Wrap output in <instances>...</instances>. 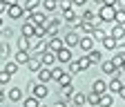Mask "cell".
<instances>
[{
	"instance_id": "1",
	"label": "cell",
	"mask_w": 125,
	"mask_h": 107,
	"mask_svg": "<svg viewBox=\"0 0 125 107\" xmlns=\"http://www.w3.org/2000/svg\"><path fill=\"white\" fill-rule=\"evenodd\" d=\"M116 18V7H109V5H103L98 9V20L101 22H114Z\"/></svg>"
},
{
	"instance_id": "2",
	"label": "cell",
	"mask_w": 125,
	"mask_h": 107,
	"mask_svg": "<svg viewBox=\"0 0 125 107\" xmlns=\"http://www.w3.org/2000/svg\"><path fill=\"white\" fill-rule=\"evenodd\" d=\"M27 22H31L34 27H40V25L47 22V16H45V11H31L27 16Z\"/></svg>"
},
{
	"instance_id": "3",
	"label": "cell",
	"mask_w": 125,
	"mask_h": 107,
	"mask_svg": "<svg viewBox=\"0 0 125 107\" xmlns=\"http://www.w3.org/2000/svg\"><path fill=\"white\" fill-rule=\"evenodd\" d=\"M62 47H65V42H62L58 36H54V38H49V40H47V47H45V51H60Z\"/></svg>"
},
{
	"instance_id": "4",
	"label": "cell",
	"mask_w": 125,
	"mask_h": 107,
	"mask_svg": "<svg viewBox=\"0 0 125 107\" xmlns=\"http://www.w3.org/2000/svg\"><path fill=\"white\" fill-rule=\"evenodd\" d=\"M31 94H34V98H38V100H42L47 94H49V89H47L42 83L40 85H31Z\"/></svg>"
},
{
	"instance_id": "5",
	"label": "cell",
	"mask_w": 125,
	"mask_h": 107,
	"mask_svg": "<svg viewBox=\"0 0 125 107\" xmlns=\"http://www.w3.org/2000/svg\"><path fill=\"white\" fill-rule=\"evenodd\" d=\"M7 13H9V18L18 20V18H22V16H25V7H22V5H11V7L7 9Z\"/></svg>"
},
{
	"instance_id": "6",
	"label": "cell",
	"mask_w": 125,
	"mask_h": 107,
	"mask_svg": "<svg viewBox=\"0 0 125 107\" xmlns=\"http://www.w3.org/2000/svg\"><path fill=\"white\" fill-rule=\"evenodd\" d=\"M101 71L107 74V76H114V78H116V74H118V69L114 67L112 60H103V63H101Z\"/></svg>"
},
{
	"instance_id": "7",
	"label": "cell",
	"mask_w": 125,
	"mask_h": 107,
	"mask_svg": "<svg viewBox=\"0 0 125 107\" xmlns=\"http://www.w3.org/2000/svg\"><path fill=\"white\" fill-rule=\"evenodd\" d=\"M65 22H69L72 27H76V29H78L83 20H81V16H76V13H74V9H69V11H65Z\"/></svg>"
},
{
	"instance_id": "8",
	"label": "cell",
	"mask_w": 125,
	"mask_h": 107,
	"mask_svg": "<svg viewBox=\"0 0 125 107\" xmlns=\"http://www.w3.org/2000/svg\"><path fill=\"white\" fill-rule=\"evenodd\" d=\"M62 42H65V47H67V49H72V47H76V45L81 42V38H78L76 31H69L65 38H62Z\"/></svg>"
},
{
	"instance_id": "9",
	"label": "cell",
	"mask_w": 125,
	"mask_h": 107,
	"mask_svg": "<svg viewBox=\"0 0 125 107\" xmlns=\"http://www.w3.org/2000/svg\"><path fill=\"white\" fill-rule=\"evenodd\" d=\"M56 60L58 63H72V49H67V47H62L60 51H56Z\"/></svg>"
},
{
	"instance_id": "10",
	"label": "cell",
	"mask_w": 125,
	"mask_h": 107,
	"mask_svg": "<svg viewBox=\"0 0 125 107\" xmlns=\"http://www.w3.org/2000/svg\"><path fill=\"white\" fill-rule=\"evenodd\" d=\"M54 60H56V54H54V51H42V54H40V63H42V67H52Z\"/></svg>"
},
{
	"instance_id": "11",
	"label": "cell",
	"mask_w": 125,
	"mask_h": 107,
	"mask_svg": "<svg viewBox=\"0 0 125 107\" xmlns=\"http://www.w3.org/2000/svg\"><path fill=\"white\" fill-rule=\"evenodd\" d=\"M29 60H31L29 51H16V56H13V63H18V65H27Z\"/></svg>"
},
{
	"instance_id": "12",
	"label": "cell",
	"mask_w": 125,
	"mask_h": 107,
	"mask_svg": "<svg viewBox=\"0 0 125 107\" xmlns=\"http://www.w3.org/2000/svg\"><path fill=\"white\" fill-rule=\"evenodd\" d=\"M27 67H29V71L38 74V71L42 69V63H40V56H31V60L27 63Z\"/></svg>"
},
{
	"instance_id": "13",
	"label": "cell",
	"mask_w": 125,
	"mask_h": 107,
	"mask_svg": "<svg viewBox=\"0 0 125 107\" xmlns=\"http://www.w3.org/2000/svg\"><path fill=\"white\" fill-rule=\"evenodd\" d=\"M92 91H94V94H98V96L107 94V83H105V80H94V85H92Z\"/></svg>"
},
{
	"instance_id": "14",
	"label": "cell",
	"mask_w": 125,
	"mask_h": 107,
	"mask_svg": "<svg viewBox=\"0 0 125 107\" xmlns=\"http://www.w3.org/2000/svg\"><path fill=\"white\" fill-rule=\"evenodd\" d=\"M78 47H81L83 51H87V54H89V51L94 49V38H92V36H85V38H81V42H78Z\"/></svg>"
},
{
	"instance_id": "15",
	"label": "cell",
	"mask_w": 125,
	"mask_h": 107,
	"mask_svg": "<svg viewBox=\"0 0 125 107\" xmlns=\"http://www.w3.org/2000/svg\"><path fill=\"white\" fill-rule=\"evenodd\" d=\"M38 80L45 85V83H49V80H54V76H52V69L49 67H42L40 71H38Z\"/></svg>"
},
{
	"instance_id": "16",
	"label": "cell",
	"mask_w": 125,
	"mask_h": 107,
	"mask_svg": "<svg viewBox=\"0 0 125 107\" xmlns=\"http://www.w3.org/2000/svg\"><path fill=\"white\" fill-rule=\"evenodd\" d=\"M109 36L121 42V40L125 38V27H123V25H114V29H112V34H109Z\"/></svg>"
},
{
	"instance_id": "17",
	"label": "cell",
	"mask_w": 125,
	"mask_h": 107,
	"mask_svg": "<svg viewBox=\"0 0 125 107\" xmlns=\"http://www.w3.org/2000/svg\"><path fill=\"white\" fill-rule=\"evenodd\" d=\"M103 47H105L107 51H114V49L118 47V40H114L112 36H109V34H107V36L103 38Z\"/></svg>"
},
{
	"instance_id": "18",
	"label": "cell",
	"mask_w": 125,
	"mask_h": 107,
	"mask_svg": "<svg viewBox=\"0 0 125 107\" xmlns=\"http://www.w3.org/2000/svg\"><path fill=\"white\" fill-rule=\"evenodd\" d=\"M123 87H125V85L121 83V78H118V76H116V78H112V83H109V85H107V91H114V94H118V91H121Z\"/></svg>"
},
{
	"instance_id": "19",
	"label": "cell",
	"mask_w": 125,
	"mask_h": 107,
	"mask_svg": "<svg viewBox=\"0 0 125 107\" xmlns=\"http://www.w3.org/2000/svg\"><path fill=\"white\" fill-rule=\"evenodd\" d=\"M9 100L20 103V100H22V89H20V87H11V89H9Z\"/></svg>"
},
{
	"instance_id": "20",
	"label": "cell",
	"mask_w": 125,
	"mask_h": 107,
	"mask_svg": "<svg viewBox=\"0 0 125 107\" xmlns=\"http://www.w3.org/2000/svg\"><path fill=\"white\" fill-rule=\"evenodd\" d=\"M22 36L31 40V38H34V36H36V27H34V25H31V22H25V25H22Z\"/></svg>"
},
{
	"instance_id": "21",
	"label": "cell",
	"mask_w": 125,
	"mask_h": 107,
	"mask_svg": "<svg viewBox=\"0 0 125 107\" xmlns=\"http://www.w3.org/2000/svg\"><path fill=\"white\" fill-rule=\"evenodd\" d=\"M38 5H42L40 0H25V5H22V7H25L27 13H31V11H38Z\"/></svg>"
},
{
	"instance_id": "22",
	"label": "cell",
	"mask_w": 125,
	"mask_h": 107,
	"mask_svg": "<svg viewBox=\"0 0 125 107\" xmlns=\"http://www.w3.org/2000/svg\"><path fill=\"white\" fill-rule=\"evenodd\" d=\"M72 78H74V76H72V74H67V71H65V74H62V76H60V78H58V80H56V83H58V85H60V87H72Z\"/></svg>"
},
{
	"instance_id": "23",
	"label": "cell",
	"mask_w": 125,
	"mask_h": 107,
	"mask_svg": "<svg viewBox=\"0 0 125 107\" xmlns=\"http://www.w3.org/2000/svg\"><path fill=\"white\" fill-rule=\"evenodd\" d=\"M112 63H114V67L121 71V67H123V63H125V51H118V54L112 58Z\"/></svg>"
},
{
	"instance_id": "24",
	"label": "cell",
	"mask_w": 125,
	"mask_h": 107,
	"mask_svg": "<svg viewBox=\"0 0 125 107\" xmlns=\"http://www.w3.org/2000/svg\"><path fill=\"white\" fill-rule=\"evenodd\" d=\"M78 29H81L83 34L92 36V34H94V29H96V25H94V22H81V27H78Z\"/></svg>"
},
{
	"instance_id": "25",
	"label": "cell",
	"mask_w": 125,
	"mask_h": 107,
	"mask_svg": "<svg viewBox=\"0 0 125 107\" xmlns=\"http://www.w3.org/2000/svg\"><path fill=\"white\" fill-rule=\"evenodd\" d=\"M18 51H31V42H29V38H20L18 40Z\"/></svg>"
},
{
	"instance_id": "26",
	"label": "cell",
	"mask_w": 125,
	"mask_h": 107,
	"mask_svg": "<svg viewBox=\"0 0 125 107\" xmlns=\"http://www.w3.org/2000/svg\"><path fill=\"white\" fill-rule=\"evenodd\" d=\"M72 103H74L76 107H85V103H87V96H85V94H74Z\"/></svg>"
},
{
	"instance_id": "27",
	"label": "cell",
	"mask_w": 125,
	"mask_h": 107,
	"mask_svg": "<svg viewBox=\"0 0 125 107\" xmlns=\"http://www.w3.org/2000/svg\"><path fill=\"white\" fill-rule=\"evenodd\" d=\"M76 63H78V67H81V71H85V69H89L92 60H89V56H83V58H78Z\"/></svg>"
},
{
	"instance_id": "28",
	"label": "cell",
	"mask_w": 125,
	"mask_h": 107,
	"mask_svg": "<svg viewBox=\"0 0 125 107\" xmlns=\"http://www.w3.org/2000/svg\"><path fill=\"white\" fill-rule=\"evenodd\" d=\"M98 105H101V107H112V105H114V98L109 96V94H103V96H101V103H98Z\"/></svg>"
},
{
	"instance_id": "29",
	"label": "cell",
	"mask_w": 125,
	"mask_h": 107,
	"mask_svg": "<svg viewBox=\"0 0 125 107\" xmlns=\"http://www.w3.org/2000/svg\"><path fill=\"white\" fill-rule=\"evenodd\" d=\"M5 71H7L9 76L18 74V63H13V60H11V63H7V65H5Z\"/></svg>"
},
{
	"instance_id": "30",
	"label": "cell",
	"mask_w": 125,
	"mask_h": 107,
	"mask_svg": "<svg viewBox=\"0 0 125 107\" xmlns=\"http://www.w3.org/2000/svg\"><path fill=\"white\" fill-rule=\"evenodd\" d=\"M42 7H45V11H56L58 2L56 0H42Z\"/></svg>"
},
{
	"instance_id": "31",
	"label": "cell",
	"mask_w": 125,
	"mask_h": 107,
	"mask_svg": "<svg viewBox=\"0 0 125 107\" xmlns=\"http://www.w3.org/2000/svg\"><path fill=\"white\" fill-rule=\"evenodd\" d=\"M87 56H89V60H92V63H103V56H101V51H94V49H92Z\"/></svg>"
},
{
	"instance_id": "32",
	"label": "cell",
	"mask_w": 125,
	"mask_h": 107,
	"mask_svg": "<svg viewBox=\"0 0 125 107\" xmlns=\"http://www.w3.org/2000/svg\"><path fill=\"white\" fill-rule=\"evenodd\" d=\"M105 36H107V34L103 31L101 27H96V29H94V34H92V38H94V40H101V42H103V38H105Z\"/></svg>"
},
{
	"instance_id": "33",
	"label": "cell",
	"mask_w": 125,
	"mask_h": 107,
	"mask_svg": "<svg viewBox=\"0 0 125 107\" xmlns=\"http://www.w3.org/2000/svg\"><path fill=\"white\" fill-rule=\"evenodd\" d=\"M87 103H89V105H98V103H101V96L94 94V91H89V94H87Z\"/></svg>"
},
{
	"instance_id": "34",
	"label": "cell",
	"mask_w": 125,
	"mask_h": 107,
	"mask_svg": "<svg viewBox=\"0 0 125 107\" xmlns=\"http://www.w3.org/2000/svg\"><path fill=\"white\" fill-rule=\"evenodd\" d=\"M78 71H81V67H78V63H76V60H72V63H69V67H67V74H78Z\"/></svg>"
},
{
	"instance_id": "35",
	"label": "cell",
	"mask_w": 125,
	"mask_h": 107,
	"mask_svg": "<svg viewBox=\"0 0 125 107\" xmlns=\"http://www.w3.org/2000/svg\"><path fill=\"white\" fill-rule=\"evenodd\" d=\"M114 25H123V27H125V11H116V18H114Z\"/></svg>"
},
{
	"instance_id": "36",
	"label": "cell",
	"mask_w": 125,
	"mask_h": 107,
	"mask_svg": "<svg viewBox=\"0 0 125 107\" xmlns=\"http://www.w3.org/2000/svg\"><path fill=\"white\" fill-rule=\"evenodd\" d=\"M72 5H74L72 0H58V7H60L62 11H69V9H72Z\"/></svg>"
},
{
	"instance_id": "37",
	"label": "cell",
	"mask_w": 125,
	"mask_h": 107,
	"mask_svg": "<svg viewBox=\"0 0 125 107\" xmlns=\"http://www.w3.org/2000/svg\"><path fill=\"white\" fill-rule=\"evenodd\" d=\"M74 94H76L74 87H62V96H65L67 100H72V98H74Z\"/></svg>"
},
{
	"instance_id": "38",
	"label": "cell",
	"mask_w": 125,
	"mask_h": 107,
	"mask_svg": "<svg viewBox=\"0 0 125 107\" xmlns=\"http://www.w3.org/2000/svg\"><path fill=\"white\" fill-rule=\"evenodd\" d=\"M45 36H47V29H45V25H40V27H36V36H34V38H40V40H42Z\"/></svg>"
},
{
	"instance_id": "39",
	"label": "cell",
	"mask_w": 125,
	"mask_h": 107,
	"mask_svg": "<svg viewBox=\"0 0 125 107\" xmlns=\"http://www.w3.org/2000/svg\"><path fill=\"white\" fill-rule=\"evenodd\" d=\"M25 107H40V100L31 96V98H27V100H25Z\"/></svg>"
},
{
	"instance_id": "40",
	"label": "cell",
	"mask_w": 125,
	"mask_h": 107,
	"mask_svg": "<svg viewBox=\"0 0 125 107\" xmlns=\"http://www.w3.org/2000/svg\"><path fill=\"white\" fill-rule=\"evenodd\" d=\"M9 80H11V76H9V74L2 69V71H0V87H2V85H7Z\"/></svg>"
},
{
	"instance_id": "41",
	"label": "cell",
	"mask_w": 125,
	"mask_h": 107,
	"mask_svg": "<svg viewBox=\"0 0 125 107\" xmlns=\"http://www.w3.org/2000/svg\"><path fill=\"white\" fill-rule=\"evenodd\" d=\"M62 74H65V69H60V67H52V76H54V80H58Z\"/></svg>"
},
{
	"instance_id": "42",
	"label": "cell",
	"mask_w": 125,
	"mask_h": 107,
	"mask_svg": "<svg viewBox=\"0 0 125 107\" xmlns=\"http://www.w3.org/2000/svg\"><path fill=\"white\" fill-rule=\"evenodd\" d=\"M74 5H78V7H83V5H87V0H72Z\"/></svg>"
},
{
	"instance_id": "43",
	"label": "cell",
	"mask_w": 125,
	"mask_h": 107,
	"mask_svg": "<svg viewBox=\"0 0 125 107\" xmlns=\"http://www.w3.org/2000/svg\"><path fill=\"white\" fill-rule=\"evenodd\" d=\"M0 2H5L7 7H11V5H18V2H16V0H0Z\"/></svg>"
},
{
	"instance_id": "44",
	"label": "cell",
	"mask_w": 125,
	"mask_h": 107,
	"mask_svg": "<svg viewBox=\"0 0 125 107\" xmlns=\"http://www.w3.org/2000/svg\"><path fill=\"white\" fill-rule=\"evenodd\" d=\"M54 107H67V103H65V100H58V103H56Z\"/></svg>"
},
{
	"instance_id": "45",
	"label": "cell",
	"mask_w": 125,
	"mask_h": 107,
	"mask_svg": "<svg viewBox=\"0 0 125 107\" xmlns=\"http://www.w3.org/2000/svg\"><path fill=\"white\" fill-rule=\"evenodd\" d=\"M5 98H7V96H5V89H2V87H0V103H2Z\"/></svg>"
},
{
	"instance_id": "46",
	"label": "cell",
	"mask_w": 125,
	"mask_h": 107,
	"mask_svg": "<svg viewBox=\"0 0 125 107\" xmlns=\"http://www.w3.org/2000/svg\"><path fill=\"white\" fill-rule=\"evenodd\" d=\"M7 9H9V7H7L5 2H0V13H2V11H7Z\"/></svg>"
},
{
	"instance_id": "47",
	"label": "cell",
	"mask_w": 125,
	"mask_h": 107,
	"mask_svg": "<svg viewBox=\"0 0 125 107\" xmlns=\"http://www.w3.org/2000/svg\"><path fill=\"white\" fill-rule=\"evenodd\" d=\"M105 5H109V7H114V5H116V0H105Z\"/></svg>"
},
{
	"instance_id": "48",
	"label": "cell",
	"mask_w": 125,
	"mask_h": 107,
	"mask_svg": "<svg viewBox=\"0 0 125 107\" xmlns=\"http://www.w3.org/2000/svg\"><path fill=\"white\" fill-rule=\"evenodd\" d=\"M118 94H121V98H123V100H125V87H123V89H121V91H118Z\"/></svg>"
},
{
	"instance_id": "49",
	"label": "cell",
	"mask_w": 125,
	"mask_h": 107,
	"mask_svg": "<svg viewBox=\"0 0 125 107\" xmlns=\"http://www.w3.org/2000/svg\"><path fill=\"white\" fill-rule=\"evenodd\" d=\"M94 2H96V5H101V7H103V5H105V0H94Z\"/></svg>"
},
{
	"instance_id": "50",
	"label": "cell",
	"mask_w": 125,
	"mask_h": 107,
	"mask_svg": "<svg viewBox=\"0 0 125 107\" xmlns=\"http://www.w3.org/2000/svg\"><path fill=\"white\" fill-rule=\"evenodd\" d=\"M0 29H2V16H0Z\"/></svg>"
},
{
	"instance_id": "51",
	"label": "cell",
	"mask_w": 125,
	"mask_h": 107,
	"mask_svg": "<svg viewBox=\"0 0 125 107\" xmlns=\"http://www.w3.org/2000/svg\"><path fill=\"white\" fill-rule=\"evenodd\" d=\"M121 71H125V63H123V67H121Z\"/></svg>"
},
{
	"instance_id": "52",
	"label": "cell",
	"mask_w": 125,
	"mask_h": 107,
	"mask_svg": "<svg viewBox=\"0 0 125 107\" xmlns=\"http://www.w3.org/2000/svg\"><path fill=\"white\" fill-rule=\"evenodd\" d=\"M40 107H47V105H40Z\"/></svg>"
},
{
	"instance_id": "53",
	"label": "cell",
	"mask_w": 125,
	"mask_h": 107,
	"mask_svg": "<svg viewBox=\"0 0 125 107\" xmlns=\"http://www.w3.org/2000/svg\"><path fill=\"white\" fill-rule=\"evenodd\" d=\"M56 2H58V0H56Z\"/></svg>"
}]
</instances>
